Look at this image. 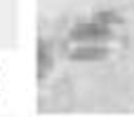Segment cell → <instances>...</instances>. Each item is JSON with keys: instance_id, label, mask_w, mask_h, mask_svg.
Segmentation results:
<instances>
[{"instance_id": "cell-3", "label": "cell", "mask_w": 134, "mask_h": 117, "mask_svg": "<svg viewBox=\"0 0 134 117\" xmlns=\"http://www.w3.org/2000/svg\"><path fill=\"white\" fill-rule=\"evenodd\" d=\"M94 21H99L101 26H108V28H113L115 23H120V16H118L115 12H111V9H104V12H99V14L94 16Z\"/></svg>"}, {"instance_id": "cell-1", "label": "cell", "mask_w": 134, "mask_h": 117, "mask_svg": "<svg viewBox=\"0 0 134 117\" xmlns=\"http://www.w3.org/2000/svg\"><path fill=\"white\" fill-rule=\"evenodd\" d=\"M71 40L75 45H108L113 40V28L101 26L99 21H82L71 30Z\"/></svg>"}, {"instance_id": "cell-2", "label": "cell", "mask_w": 134, "mask_h": 117, "mask_svg": "<svg viewBox=\"0 0 134 117\" xmlns=\"http://www.w3.org/2000/svg\"><path fill=\"white\" fill-rule=\"evenodd\" d=\"M108 47L106 45H75L71 49V61H78V63H99L104 59H108Z\"/></svg>"}, {"instance_id": "cell-4", "label": "cell", "mask_w": 134, "mask_h": 117, "mask_svg": "<svg viewBox=\"0 0 134 117\" xmlns=\"http://www.w3.org/2000/svg\"><path fill=\"white\" fill-rule=\"evenodd\" d=\"M52 68V56H49V47L40 45V75H47Z\"/></svg>"}]
</instances>
